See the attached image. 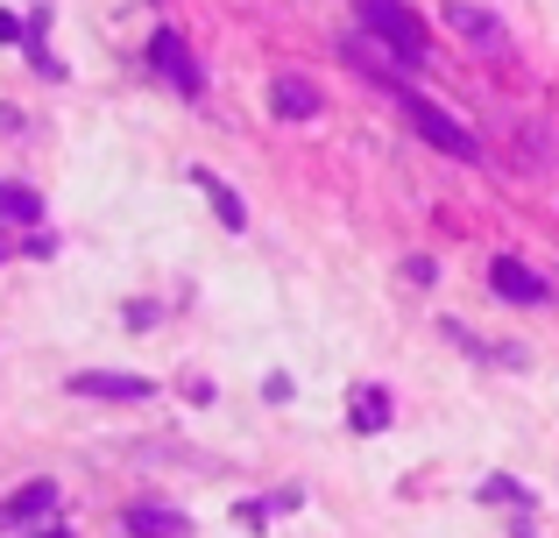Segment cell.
I'll return each instance as SVG.
<instances>
[{"label": "cell", "mask_w": 559, "mask_h": 538, "mask_svg": "<svg viewBox=\"0 0 559 538\" xmlns=\"http://www.w3.org/2000/svg\"><path fill=\"white\" fill-rule=\"evenodd\" d=\"M150 64H156V79H164V85H178L185 99H199V93H205V71L191 64V50H185V36H178V28H156V36H150Z\"/></svg>", "instance_id": "277c9868"}, {"label": "cell", "mask_w": 559, "mask_h": 538, "mask_svg": "<svg viewBox=\"0 0 559 538\" xmlns=\"http://www.w3.org/2000/svg\"><path fill=\"white\" fill-rule=\"evenodd\" d=\"M191 184H199V192H205V199H213V213H219V227H234V235H241V227H248V206H241V199H234V192H227V184H219V178H213V170H191Z\"/></svg>", "instance_id": "8fae6325"}, {"label": "cell", "mask_w": 559, "mask_h": 538, "mask_svg": "<svg viewBox=\"0 0 559 538\" xmlns=\"http://www.w3.org/2000/svg\"><path fill=\"white\" fill-rule=\"evenodd\" d=\"M50 511H57V482H22L8 503H0V538H8V531H28V525H43Z\"/></svg>", "instance_id": "ba28073f"}, {"label": "cell", "mask_w": 559, "mask_h": 538, "mask_svg": "<svg viewBox=\"0 0 559 538\" xmlns=\"http://www.w3.org/2000/svg\"><path fill=\"white\" fill-rule=\"evenodd\" d=\"M64 390H71V397H99V404H142V397H156L150 375H121V369H79Z\"/></svg>", "instance_id": "5b68a950"}, {"label": "cell", "mask_w": 559, "mask_h": 538, "mask_svg": "<svg viewBox=\"0 0 559 538\" xmlns=\"http://www.w3.org/2000/svg\"><path fill=\"white\" fill-rule=\"evenodd\" d=\"M341 50H347V64H361L376 85H390V93H411V85H404V71H418V64H411L404 50H390L382 36H369V28H361V36H347Z\"/></svg>", "instance_id": "3957f363"}, {"label": "cell", "mask_w": 559, "mask_h": 538, "mask_svg": "<svg viewBox=\"0 0 559 538\" xmlns=\"http://www.w3.org/2000/svg\"><path fill=\"white\" fill-rule=\"evenodd\" d=\"M0 220H14V227H36V220H43V199L28 192V184H0Z\"/></svg>", "instance_id": "7c38bea8"}, {"label": "cell", "mask_w": 559, "mask_h": 538, "mask_svg": "<svg viewBox=\"0 0 559 538\" xmlns=\"http://www.w3.org/2000/svg\"><path fill=\"white\" fill-rule=\"evenodd\" d=\"M489 284H496V298H510V304H546L552 298L546 276H538L532 263H518V255H496V263H489Z\"/></svg>", "instance_id": "52a82bcc"}, {"label": "cell", "mask_w": 559, "mask_h": 538, "mask_svg": "<svg viewBox=\"0 0 559 538\" xmlns=\"http://www.w3.org/2000/svg\"><path fill=\"white\" fill-rule=\"evenodd\" d=\"M355 8H361V28H369V36H382L390 50H404L411 64H425V28L404 0H355Z\"/></svg>", "instance_id": "7a4b0ae2"}, {"label": "cell", "mask_w": 559, "mask_h": 538, "mask_svg": "<svg viewBox=\"0 0 559 538\" xmlns=\"http://www.w3.org/2000/svg\"><path fill=\"white\" fill-rule=\"evenodd\" d=\"M36 538H71V531H64V525H50V531H36Z\"/></svg>", "instance_id": "9a60e30c"}, {"label": "cell", "mask_w": 559, "mask_h": 538, "mask_svg": "<svg viewBox=\"0 0 559 538\" xmlns=\"http://www.w3.org/2000/svg\"><path fill=\"white\" fill-rule=\"evenodd\" d=\"M28 36H36V22H22V14L0 8V43H28Z\"/></svg>", "instance_id": "5bb4252c"}, {"label": "cell", "mask_w": 559, "mask_h": 538, "mask_svg": "<svg viewBox=\"0 0 559 538\" xmlns=\"http://www.w3.org/2000/svg\"><path fill=\"white\" fill-rule=\"evenodd\" d=\"M270 107L284 113V121H312V113L326 107V99H319V85H312V79H298V71H284V79L270 85Z\"/></svg>", "instance_id": "30bf717a"}, {"label": "cell", "mask_w": 559, "mask_h": 538, "mask_svg": "<svg viewBox=\"0 0 559 538\" xmlns=\"http://www.w3.org/2000/svg\"><path fill=\"white\" fill-rule=\"evenodd\" d=\"M390 426V390L369 383V390H355V432H382Z\"/></svg>", "instance_id": "4fadbf2b"}, {"label": "cell", "mask_w": 559, "mask_h": 538, "mask_svg": "<svg viewBox=\"0 0 559 538\" xmlns=\"http://www.w3.org/2000/svg\"><path fill=\"white\" fill-rule=\"evenodd\" d=\"M447 28L461 43H475L481 57H510V28L496 22V14H481V8H467V0H447Z\"/></svg>", "instance_id": "8992f818"}, {"label": "cell", "mask_w": 559, "mask_h": 538, "mask_svg": "<svg viewBox=\"0 0 559 538\" xmlns=\"http://www.w3.org/2000/svg\"><path fill=\"white\" fill-rule=\"evenodd\" d=\"M404 121H411V128H418V135H425V142H432V150H439V156H461V164H475V156H481V142H475V135H467V128H461V121H453V113H447V107H432V99H425V93H404Z\"/></svg>", "instance_id": "6da1fadb"}, {"label": "cell", "mask_w": 559, "mask_h": 538, "mask_svg": "<svg viewBox=\"0 0 559 538\" xmlns=\"http://www.w3.org/2000/svg\"><path fill=\"white\" fill-rule=\"evenodd\" d=\"M121 531L128 538H191V517L170 511V503H135V511H121Z\"/></svg>", "instance_id": "9c48e42d"}]
</instances>
